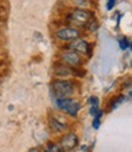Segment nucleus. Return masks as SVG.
I'll list each match as a JSON object with an SVG mask.
<instances>
[{"instance_id":"0eeeda50","label":"nucleus","mask_w":132,"mask_h":152,"mask_svg":"<svg viewBox=\"0 0 132 152\" xmlns=\"http://www.w3.org/2000/svg\"><path fill=\"white\" fill-rule=\"evenodd\" d=\"M79 144V139L74 133H68L62 136L59 146L62 148V151H72L73 148H75Z\"/></svg>"},{"instance_id":"9d476101","label":"nucleus","mask_w":132,"mask_h":152,"mask_svg":"<svg viewBox=\"0 0 132 152\" xmlns=\"http://www.w3.org/2000/svg\"><path fill=\"white\" fill-rule=\"evenodd\" d=\"M124 100H125V96H123V95H119V96L113 97V99L110 100V102H109V107H110L112 110L116 108L119 105L124 102Z\"/></svg>"},{"instance_id":"ddd939ff","label":"nucleus","mask_w":132,"mask_h":152,"mask_svg":"<svg viewBox=\"0 0 132 152\" xmlns=\"http://www.w3.org/2000/svg\"><path fill=\"white\" fill-rule=\"evenodd\" d=\"M88 104H90V106L99 107V100H98V97H96V96H91V97L88 99Z\"/></svg>"},{"instance_id":"f257e3e1","label":"nucleus","mask_w":132,"mask_h":152,"mask_svg":"<svg viewBox=\"0 0 132 152\" xmlns=\"http://www.w3.org/2000/svg\"><path fill=\"white\" fill-rule=\"evenodd\" d=\"M94 18V12L85 9H75L69 12L67 16V21L75 28H85Z\"/></svg>"},{"instance_id":"39448f33","label":"nucleus","mask_w":132,"mask_h":152,"mask_svg":"<svg viewBox=\"0 0 132 152\" xmlns=\"http://www.w3.org/2000/svg\"><path fill=\"white\" fill-rule=\"evenodd\" d=\"M68 49L74 50V51L78 53L79 55H86V56H88V57L92 55L91 45H90L86 40L80 39V38H76V39L72 40V43L68 45Z\"/></svg>"},{"instance_id":"1a4fd4ad","label":"nucleus","mask_w":132,"mask_h":152,"mask_svg":"<svg viewBox=\"0 0 132 152\" xmlns=\"http://www.w3.org/2000/svg\"><path fill=\"white\" fill-rule=\"evenodd\" d=\"M55 74L58 77H68V75L73 74V67H69L64 63H59L55 67Z\"/></svg>"},{"instance_id":"6e6552de","label":"nucleus","mask_w":132,"mask_h":152,"mask_svg":"<svg viewBox=\"0 0 132 152\" xmlns=\"http://www.w3.org/2000/svg\"><path fill=\"white\" fill-rule=\"evenodd\" d=\"M49 125H50V128L52 132H55V133H62L64 132L65 129H67V124H65L64 122L59 121L57 117L55 116H51L49 117Z\"/></svg>"},{"instance_id":"2eb2a0df","label":"nucleus","mask_w":132,"mask_h":152,"mask_svg":"<svg viewBox=\"0 0 132 152\" xmlns=\"http://www.w3.org/2000/svg\"><path fill=\"white\" fill-rule=\"evenodd\" d=\"M115 5V0H108V3H107V9L108 10H112Z\"/></svg>"},{"instance_id":"dca6fc26","label":"nucleus","mask_w":132,"mask_h":152,"mask_svg":"<svg viewBox=\"0 0 132 152\" xmlns=\"http://www.w3.org/2000/svg\"><path fill=\"white\" fill-rule=\"evenodd\" d=\"M128 96H130V97L132 99V91H130V95H128Z\"/></svg>"},{"instance_id":"f3484780","label":"nucleus","mask_w":132,"mask_h":152,"mask_svg":"<svg viewBox=\"0 0 132 152\" xmlns=\"http://www.w3.org/2000/svg\"><path fill=\"white\" fill-rule=\"evenodd\" d=\"M131 67H132V62H131Z\"/></svg>"},{"instance_id":"9b49d317","label":"nucleus","mask_w":132,"mask_h":152,"mask_svg":"<svg viewBox=\"0 0 132 152\" xmlns=\"http://www.w3.org/2000/svg\"><path fill=\"white\" fill-rule=\"evenodd\" d=\"M102 116H103V112L102 111H99L97 115L94 117V121H92V126H94V129H98L99 128V125H101V118H102Z\"/></svg>"},{"instance_id":"7ed1b4c3","label":"nucleus","mask_w":132,"mask_h":152,"mask_svg":"<svg viewBox=\"0 0 132 152\" xmlns=\"http://www.w3.org/2000/svg\"><path fill=\"white\" fill-rule=\"evenodd\" d=\"M57 106L59 110L72 117H76L80 111V104L70 97H57Z\"/></svg>"},{"instance_id":"20e7f679","label":"nucleus","mask_w":132,"mask_h":152,"mask_svg":"<svg viewBox=\"0 0 132 152\" xmlns=\"http://www.w3.org/2000/svg\"><path fill=\"white\" fill-rule=\"evenodd\" d=\"M59 58H61L62 63H64V65H67L69 67H79L83 63L80 55L70 49L65 50V51H62L59 55Z\"/></svg>"},{"instance_id":"423d86ee","label":"nucleus","mask_w":132,"mask_h":152,"mask_svg":"<svg viewBox=\"0 0 132 152\" xmlns=\"http://www.w3.org/2000/svg\"><path fill=\"white\" fill-rule=\"evenodd\" d=\"M56 37L59 40H64V42H72L76 38L80 37V31L75 27H65L62 29H58L56 33Z\"/></svg>"},{"instance_id":"4468645a","label":"nucleus","mask_w":132,"mask_h":152,"mask_svg":"<svg viewBox=\"0 0 132 152\" xmlns=\"http://www.w3.org/2000/svg\"><path fill=\"white\" fill-rule=\"evenodd\" d=\"M128 46H130V43H128L127 38H124L123 40H120V48H121L123 50H126Z\"/></svg>"},{"instance_id":"f8f14e48","label":"nucleus","mask_w":132,"mask_h":152,"mask_svg":"<svg viewBox=\"0 0 132 152\" xmlns=\"http://www.w3.org/2000/svg\"><path fill=\"white\" fill-rule=\"evenodd\" d=\"M46 151H49V152H59V151H62V148H61V146H58L54 142H49L47 147H46Z\"/></svg>"},{"instance_id":"f03ea898","label":"nucleus","mask_w":132,"mask_h":152,"mask_svg":"<svg viewBox=\"0 0 132 152\" xmlns=\"http://www.w3.org/2000/svg\"><path fill=\"white\" fill-rule=\"evenodd\" d=\"M51 88L57 97H69L74 93L73 83L64 79H55L51 84Z\"/></svg>"}]
</instances>
